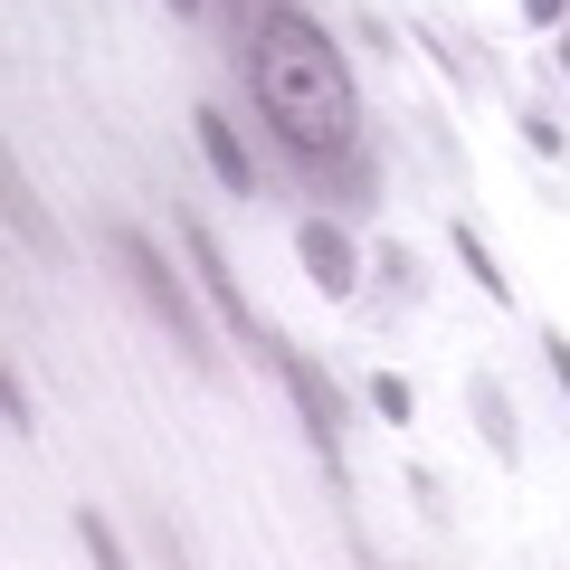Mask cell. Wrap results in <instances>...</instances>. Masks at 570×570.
Segmentation results:
<instances>
[{
	"label": "cell",
	"instance_id": "obj_1",
	"mask_svg": "<svg viewBox=\"0 0 570 570\" xmlns=\"http://www.w3.org/2000/svg\"><path fill=\"white\" fill-rule=\"evenodd\" d=\"M247 86H257L276 142L305 171H333L352 153V134H362V96H352L343 48H333L305 10H285V0H266L257 29H247Z\"/></svg>",
	"mask_w": 570,
	"mask_h": 570
},
{
	"label": "cell",
	"instance_id": "obj_2",
	"mask_svg": "<svg viewBox=\"0 0 570 570\" xmlns=\"http://www.w3.org/2000/svg\"><path fill=\"white\" fill-rule=\"evenodd\" d=\"M105 247H115V266H124V285H134L142 305H153V324H163L171 343L190 352V371H209V333H200V314H190V295H181V276H171V266H163V247L142 238V228H124V219L105 228Z\"/></svg>",
	"mask_w": 570,
	"mask_h": 570
},
{
	"label": "cell",
	"instance_id": "obj_3",
	"mask_svg": "<svg viewBox=\"0 0 570 570\" xmlns=\"http://www.w3.org/2000/svg\"><path fill=\"white\" fill-rule=\"evenodd\" d=\"M266 371L285 381V400L305 409V428H314V448H324V466L343 475V409H333V381L314 371V352H295V343L276 333V343H266Z\"/></svg>",
	"mask_w": 570,
	"mask_h": 570
},
{
	"label": "cell",
	"instance_id": "obj_4",
	"mask_svg": "<svg viewBox=\"0 0 570 570\" xmlns=\"http://www.w3.org/2000/svg\"><path fill=\"white\" fill-rule=\"evenodd\" d=\"M181 247H190V266H200V285H209V305H219V324H228V333H238V343H247V352L266 362V343H276V324H257V305L238 295V276H228L219 238H209V228L190 219V228H181Z\"/></svg>",
	"mask_w": 570,
	"mask_h": 570
},
{
	"label": "cell",
	"instance_id": "obj_5",
	"mask_svg": "<svg viewBox=\"0 0 570 570\" xmlns=\"http://www.w3.org/2000/svg\"><path fill=\"white\" fill-rule=\"evenodd\" d=\"M295 266L314 276L324 305H352V295H362V247H352V228H333V219H305V228H295Z\"/></svg>",
	"mask_w": 570,
	"mask_h": 570
},
{
	"label": "cell",
	"instance_id": "obj_6",
	"mask_svg": "<svg viewBox=\"0 0 570 570\" xmlns=\"http://www.w3.org/2000/svg\"><path fill=\"white\" fill-rule=\"evenodd\" d=\"M190 134H200V153H209V171H219V190H228V200H257V163H247L238 124H228L219 105H190Z\"/></svg>",
	"mask_w": 570,
	"mask_h": 570
},
{
	"label": "cell",
	"instance_id": "obj_7",
	"mask_svg": "<svg viewBox=\"0 0 570 570\" xmlns=\"http://www.w3.org/2000/svg\"><path fill=\"white\" fill-rule=\"evenodd\" d=\"M0 200H10V238H20L29 257H48V266L67 257V238L48 228V209H39V190H29V171H10V181H0Z\"/></svg>",
	"mask_w": 570,
	"mask_h": 570
},
{
	"label": "cell",
	"instance_id": "obj_8",
	"mask_svg": "<svg viewBox=\"0 0 570 570\" xmlns=\"http://www.w3.org/2000/svg\"><path fill=\"white\" fill-rule=\"evenodd\" d=\"M466 409H475V428H485L494 466H523V428H513V400H504V381H475V390H466Z\"/></svg>",
	"mask_w": 570,
	"mask_h": 570
},
{
	"label": "cell",
	"instance_id": "obj_9",
	"mask_svg": "<svg viewBox=\"0 0 570 570\" xmlns=\"http://www.w3.org/2000/svg\"><path fill=\"white\" fill-rule=\"evenodd\" d=\"M448 247H456V266H466V276H475V285H485L494 305H513V276H504V266H494V247H485V238H475V228H466V219H456V228H448Z\"/></svg>",
	"mask_w": 570,
	"mask_h": 570
},
{
	"label": "cell",
	"instance_id": "obj_10",
	"mask_svg": "<svg viewBox=\"0 0 570 570\" xmlns=\"http://www.w3.org/2000/svg\"><path fill=\"white\" fill-rule=\"evenodd\" d=\"M371 409H381L390 428H409V419H419V390H409L400 371H371Z\"/></svg>",
	"mask_w": 570,
	"mask_h": 570
},
{
	"label": "cell",
	"instance_id": "obj_11",
	"mask_svg": "<svg viewBox=\"0 0 570 570\" xmlns=\"http://www.w3.org/2000/svg\"><path fill=\"white\" fill-rule=\"evenodd\" d=\"M77 542H86V561H105V570H124V542H115V523H105L96 504L77 513Z\"/></svg>",
	"mask_w": 570,
	"mask_h": 570
},
{
	"label": "cell",
	"instance_id": "obj_12",
	"mask_svg": "<svg viewBox=\"0 0 570 570\" xmlns=\"http://www.w3.org/2000/svg\"><path fill=\"white\" fill-rule=\"evenodd\" d=\"M0 419H10V438H39V409H29V390H20L10 362H0Z\"/></svg>",
	"mask_w": 570,
	"mask_h": 570
},
{
	"label": "cell",
	"instance_id": "obj_13",
	"mask_svg": "<svg viewBox=\"0 0 570 570\" xmlns=\"http://www.w3.org/2000/svg\"><path fill=\"white\" fill-rule=\"evenodd\" d=\"M523 142L542 153V163H570V134H561L551 115H532V105H523Z\"/></svg>",
	"mask_w": 570,
	"mask_h": 570
},
{
	"label": "cell",
	"instance_id": "obj_14",
	"mask_svg": "<svg viewBox=\"0 0 570 570\" xmlns=\"http://www.w3.org/2000/svg\"><path fill=\"white\" fill-rule=\"evenodd\" d=\"M381 285H390V295H428V285H419V257H409V247H381Z\"/></svg>",
	"mask_w": 570,
	"mask_h": 570
},
{
	"label": "cell",
	"instance_id": "obj_15",
	"mask_svg": "<svg viewBox=\"0 0 570 570\" xmlns=\"http://www.w3.org/2000/svg\"><path fill=\"white\" fill-rule=\"evenodd\" d=\"M542 362H551V381H561V400H570V333H542Z\"/></svg>",
	"mask_w": 570,
	"mask_h": 570
},
{
	"label": "cell",
	"instance_id": "obj_16",
	"mask_svg": "<svg viewBox=\"0 0 570 570\" xmlns=\"http://www.w3.org/2000/svg\"><path fill=\"white\" fill-rule=\"evenodd\" d=\"M523 20H532V29H561V20H570V0H523Z\"/></svg>",
	"mask_w": 570,
	"mask_h": 570
},
{
	"label": "cell",
	"instance_id": "obj_17",
	"mask_svg": "<svg viewBox=\"0 0 570 570\" xmlns=\"http://www.w3.org/2000/svg\"><path fill=\"white\" fill-rule=\"evenodd\" d=\"M171 10H181V20H190V10H209V0H171Z\"/></svg>",
	"mask_w": 570,
	"mask_h": 570
},
{
	"label": "cell",
	"instance_id": "obj_18",
	"mask_svg": "<svg viewBox=\"0 0 570 570\" xmlns=\"http://www.w3.org/2000/svg\"><path fill=\"white\" fill-rule=\"evenodd\" d=\"M561 77H570V29H561Z\"/></svg>",
	"mask_w": 570,
	"mask_h": 570
}]
</instances>
